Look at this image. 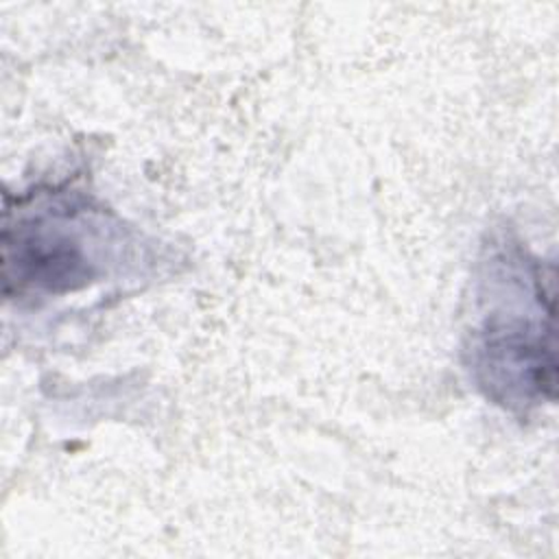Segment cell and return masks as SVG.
<instances>
[{"label": "cell", "mask_w": 559, "mask_h": 559, "mask_svg": "<svg viewBox=\"0 0 559 559\" xmlns=\"http://www.w3.org/2000/svg\"><path fill=\"white\" fill-rule=\"evenodd\" d=\"M15 251L4 249V264L17 266V277L46 290H70L85 284L90 269L79 240L66 231L41 225L39 229L22 227Z\"/></svg>", "instance_id": "obj_1"}]
</instances>
